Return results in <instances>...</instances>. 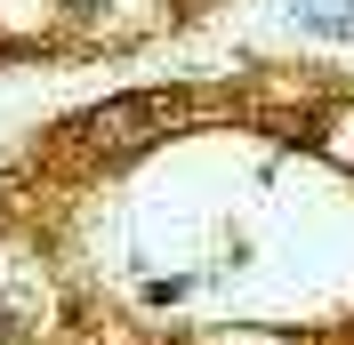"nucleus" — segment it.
<instances>
[{
    "label": "nucleus",
    "mask_w": 354,
    "mask_h": 345,
    "mask_svg": "<svg viewBox=\"0 0 354 345\" xmlns=\"http://www.w3.org/2000/svg\"><path fill=\"white\" fill-rule=\"evenodd\" d=\"M161 112H169L161 97H121V105H97L81 129L97 137V145H137V137H145V121H161Z\"/></svg>",
    "instance_id": "1"
},
{
    "label": "nucleus",
    "mask_w": 354,
    "mask_h": 345,
    "mask_svg": "<svg viewBox=\"0 0 354 345\" xmlns=\"http://www.w3.org/2000/svg\"><path fill=\"white\" fill-rule=\"evenodd\" d=\"M298 24L322 41H354V0H298Z\"/></svg>",
    "instance_id": "2"
}]
</instances>
